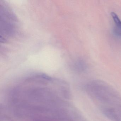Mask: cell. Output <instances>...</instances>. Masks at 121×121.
<instances>
[{
	"label": "cell",
	"instance_id": "cell-1",
	"mask_svg": "<svg viewBox=\"0 0 121 121\" xmlns=\"http://www.w3.org/2000/svg\"><path fill=\"white\" fill-rule=\"evenodd\" d=\"M87 94L99 108L121 107V95L112 86L100 80H93L86 85Z\"/></svg>",
	"mask_w": 121,
	"mask_h": 121
},
{
	"label": "cell",
	"instance_id": "cell-2",
	"mask_svg": "<svg viewBox=\"0 0 121 121\" xmlns=\"http://www.w3.org/2000/svg\"><path fill=\"white\" fill-rule=\"evenodd\" d=\"M1 36L3 40L13 35L15 32V17L11 11L4 6H0Z\"/></svg>",
	"mask_w": 121,
	"mask_h": 121
},
{
	"label": "cell",
	"instance_id": "cell-3",
	"mask_svg": "<svg viewBox=\"0 0 121 121\" xmlns=\"http://www.w3.org/2000/svg\"><path fill=\"white\" fill-rule=\"evenodd\" d=\"M100 109L103 115L111 121H121V107H102Z\"/></svg>",
	"mask_w": 121,
	"mask_h": 121
},
{
	"label": "cell",
	"instance_id": "cell-4",
	"mask_svg": "<svg viewBox=\"0 0 121 121\" xmlns=\"http://www.w3.org/2000/svg\"><path fill=\"white\" fill-rule=\"evenodd\" d=\"M87 64L86 61L82 58L76 59L73 63V68L75 71L78 73L85 72L87 69Z\"/></svg>",
	"mask_w": 121,
	"mask_h": 121
},
{
	"label": "cell",
	"instance_id": "cell-5",
	"mask_svg": "<svg viewBox=\"0 0 121 121\" xmlns=\"http://www.w3.org/2000/svg\"><path fill=\"white\" fill-rule=\"evenodd\" d=\"M111 15L114 25V33L117 36L121 38V20L117 15L114 12L111 13Z\"/></svg>",
	"mask_w": 121,
	"mask_h": 121
}]
</instances>
